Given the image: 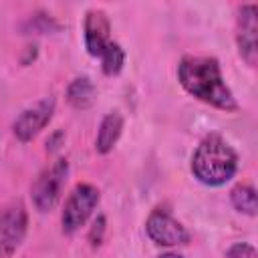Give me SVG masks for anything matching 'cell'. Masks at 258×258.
<instances>
[{"label":"cell","instance_id":"3957f363","mask_svg":"<svg viewBox=\"0 0 258 258\" xmlns=\"http://www.w3.org/2000/svg\"><path fill=\"white\" fill-rule=\"evenodd\" d=\"M99 200H101V194L93 183H77L69 194V198L64 200V206L60 212L62 234L71 236L79 232L93 216L95 208L99 206Z\"/></svg>","mask_w":258,"mask_h":258},{"label":"cell","instance_id":"6da1fadb","mask_svg":"<svg viewBox=\"0 0 258 258\" xmlns=\"http://www.w3.org/2000/svg\"><path fill=\"white\" fill-rule=\"evenodd\" d=\"M177 81L187 95L214 109L226 113L238 109V101L232 89L226 85L222 67L214 56H181L177 64Z\"/></svg>","mask_w":258,"mask_h":258},{"label":"cell","instance_id":"8fae6325","mask_svg":"<svg viewBox=\"0 0 258 258\" xmlns=\"http://www.w3.org/2000/svg\"><path fill=\"white\" fill-rule=\"evenodd\" d=\"M95 97H97V89L89 77H77L67 87V101L77 111L89 109L95 103Z\"/></svg>","mask_w":258,"mask_h":258},{"label":"cell","instance_id":"4fadbf2b","mask_svg":"<svg viewBox=\"0 0 258 258\" xmlns=\"http://www.w3.org/2000/svg\"><path fill=\"white\" fill-rule=\"evenodd\" d=\"M125 58H127V54H125V50L121 48V44L119 42H113L103 54H101V69H103V73L107 75V77H117L121 71H123V67H125Z\"/></svg>","mask_w":258,"mask_h":258},{"label":"cell","instance_id":"8992f818","mask_svg":"<svg viewBox=\"0 0 258 258\" xmlns=\"http://www.w3.org/2000/svg\"><path fill=\"white\" fill-rule=\"evenodd\" d=\"M28 232V214L20 202L8 204L0 210V258H10Z\"/></svg>","mask_w":258,"mask_h":258},{"label":"cell","instance_id":"7a4b0ae2","mask_svg":"<svg viewBox=\"0 0 258 258\" xmlns=\"http://www.w3.org/2000/svg\"><path fill=\"white\" fill-rule=\"evenodd\" d=\"M238 171V155L232 145L218 133L206 135L191 155V173L194 177L208 185L220 187L226 185Z\"/></svg>","mask_w":258,"mask_h":258},{"label":"cell","instance_id":"2e32d148","mask_svg":"<svg viewBox=\"0 0 258 258\" xmlns=\"http://www.w3.org/2000/svg\"><path fill=\"white\" fill-rule=\"evenodd\" d=\"M155 258H183V256L177 254V252H163V254H159V256H155Z\"/></svg>","mask_w":258,"mask_h":258},{"label":"cell","instance_id":"30bf717a","mask_svg":"<svg viewBox=\"0 0 258 258\" xmlns=\"http://www.w3.org/2000/svg\"><path fill=\"white\" fill-rule=\"evenodd\" d=\"M123 133V115L119 111H111L107 113L97 129V137H95V151L101 155H107L113 151V147L117 145L119 137Z\"/></svg>","mask_w":258,"mask_h":258},{"label":"cell","instance_id":"5b68a950","mask_svg":"<svg viewBox=\"0 0 258 258\" xmlns=\"http://www.w3.org/2000/svg\"><path fill=\"white\" fill-rule=\"evenodd\" d=\"M145 234L153 244L165 248L185 246L191 240L189 230L165 206H157L151 210V214L145 220Z\"/></svg>","mask_w":258,"mask_h":258},{"label":"cell","instance_id":"52a82bcc","mask_svg":"<svg viewBox=\"0 0 258 258\" xmlns=\"http://www.w3.org/2000/svg\"><path fill=\"white\" fill-rule=\"evenodd\" d=\"M236 46L240 58L248 67L258 60V6L242 4L236 14Z\"/></svg>","mask_w":258,"mask_h":258},{"label":"cell","instance_id":"277c9868","mask_svg":"<svg viewBox=\"0 0 258 258\" xmlns=\"http://www.w3.org/2000/svg\"><path fill=\"white\" fill-rule=\"evenodd\" d=\"M67 177H69V161L64 157L54 159L50 165H46L38 173V177L30 187V198L38 212L42 214L50 212L58 204Z\"/></svg>","mask_w":258,"mask_h":258},{"label":"cell","instance_id":"9a60e30c","mask_svg":"<svg viewBox=\"0 0 258 258\" xmlns=\"http://www.w3.org/2000/svg\"><path fill=\"white\" fill-rule=\"evenodd\" d=\"M105 232H107V220H105V216H97V220L93 222V226L89 230V242H91L93 248L101 246Z\"/></svg>","mask_w":258,"mask_h":258},{"label":"cell","instance_id":"5bb4252c","mask_svg":"<svg viewBox=\"0 0 258 258\" xmlns=\"http://www.w3.org/2000/svg\"><path fill=\"white\" fill-rule=\"evenodd\" d=\"M224 258H258V252L248 242H236L226 250Z\"/></svg>","mask_w":258,"mask_h":258},{"label":"cell","instance_id":"ba28073f","mask_svg":"<svg viewBox=\"0 0 258 258\" xmlns=\"http://www.w3.org/2000/svg\"><path fill=\"white\" fill-rule=\"evenodd\" d=\"M56 109V101L54 97H44L40 101H36L34 105L26 107L12 123V133L20 143H28L32 141L52 119Z\"/></svg>","mask_w":258,"mask_h":258},{"label":"cell","instance_id":"9c48e42d","mask_svg":"<svg viewBox=\"0 0 258 258\" xmlns=\"http://www.w3.org/2000/svg\"><path fill=\"white\" fill-rule=\"evenodd\" d=\"M83 40L85 48L93 58H101V54L115 42L111 40V22L107 12L101 8H91L83 18Z\"/></svg>","mask_w":258,"mask_h":258},{"label":"cell","instance_id":"7c38bea8","mask_svg":"<svg viewBox=\"0 0 258 258\" xmlns=\"http://www.w3.org/2000/svg\"><path fill=\"white\" fill-rule=\"evenodd\" d=\"M230 202L234 206L236 212L246 214L250 218H254L258 214V198H256V189L250 183H238L232 187L230 191Z\"/></svg>","mask_w":258,"mask_h":258}]
</instances>
